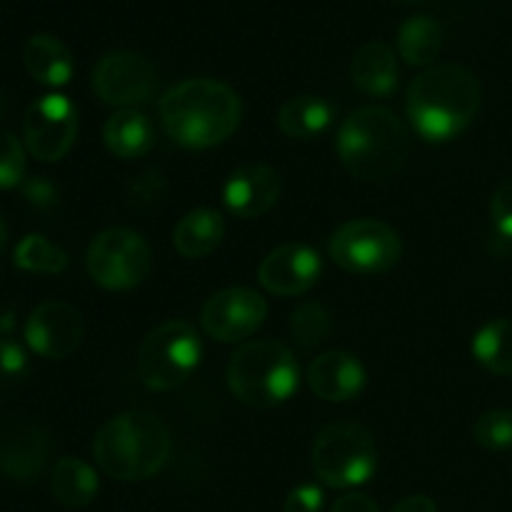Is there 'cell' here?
Instances as JSON below:
<instances>
[{
    "label": "cell",
    "mask_w": 512,
    "mask_h": 512,
    "mask_svg": "<svg viewBox=\"0 0 512 512\" xmlns=\"http://www.w3.org/2000/svg\"><path fill=\"white\" fill-rule=\"evenodd\" d=\"M390 512H438V505L428 495H410V498L400 500Z\"/></svg>",
    "instance_id": "obj_35"
},
{
    "label": "cell",
    "mask_w": 512,
    "mask_h": 512,
    "mask_svg": "<svg viewBox=\"0 0 512 512\" xmlns=\"http://www.w3.org/2000/svg\"><path fill=\"white\" fill-rule=\"evenodd\" d=\"M325 493L318 485H298L288 493L283 512H323Z\"/></svg>",
    "instance_id": "obj_32"
},
{
    "label": "cell",
    "mask_w": 512,
    "mask_h": 512,
    "mask_svg": "<svg viewBox=\"0 0 512 512\" xmlns=\"http://www.w3.org/2000/svg\"><path fill=\"white\" fill-rule=\"evenodd\" d=\"M480 103V80L463 65L445 63L423 70L410 83L405 110L420 138L428 143H445L458 138L473 123Z\"/></svg>",
    "instance_id": "obj_2"
},
{
    "label": "cell",
    "mask_w": 512,
    "mask_h": 512,
    "mask_svg": "<svg viewBox=\"0 0 512 512\" xmlns=\"http://www.w3.org/2000/svg\"><path fill=\"white\" fill-rule=\"evenodd\" d=\"M203 345L185 320H168L145 335L138 350V378L155 393L180 388L198 370Z\"/></svg>",
    "instance_id": "obj_7"
},
{
    "label": "cell",
    "mask_w": 512,
    "mask_h": 512,
    "mask_svg": "<svg viewBox=\"0 0 512 512\" xmlns=\"http://www.w3.org/2000/svg\"><path fill=\"white\" fill-rule=\"evenodd\" d=\"M313 470L328 488L348 490L368 483L378 470V445L360 423H330L313 443Z\"/></svg>",
    "instance_id": "obj_6"
},
{
    "label": "cell",
    "mask_w": 512,
    "mask_h": 512,
    "mask_svg": "<svg viewBox=\"0 0 512 512\" xmlns=\"http://www.w3.org/2000/svg\"><path fill=\"white\" fill-rule=\"evenodd\" d=\"M88 275L105 290H133L153 270L148 240L130 228H105L93 238L85 255Z\"/></svg>",
    "instance_id": "obj_8"
},
{
    "label": "cell",
    "mask_w": 512,
    "mask_h": 512,
    "mask_svg": "<svg viewBox=\"0 0 512 512\" xmlns=\"http://www.w3.org/2000/svg\"><path fill=\"white\" fill-rule=\"evenodd\" d=\"M403 3H410V0H403Z\"/></svg>",
    "instance_id": "obj_37"
},
{
    "label": "cell",
    "mask_w": 512,
    "mask_h": 512,
    "mask_svg": "<svg viewBox=\"0 0 512 512\" xmlns=\"http://www.w3.org/2000/svg\"><path fill=\"white\" fill-rule=\"evenodd\" d=\"M363 363L353 353L345 350H330L318 355L308 368V385L325 403H348L358 398L365 388Z\"/></svg>",
    "instance_id": "obj_17"
},
{
    "label": "cell",
    "mask_w": 512,
    "mask_h": 512,
    "mask_svg": "<svg viewBox=\"0 0 512 512\" xmlns=\"http://www.w3.org/2000/svg\"><path fill=\"white\" fill-rule=\"evenodd\" d=\"M320 270V255L310 245L288 243L265 255L258 268V280L270 295L293 298L308 293L318 283Z\"/></svg>",
    "instance_id": "obj_15"
},
{
    "label": "cell",
    "mask_w": 512,
    "mask_h": 512,
    "mask_svg": "<svg viewBox=\"0 0 512 512\" xmlns=\"http://www.w3.org/2000/svg\"><path fill=\"white\" fill-rule=\"evenodd\" d=\"M28 375V358L25 350L13 340H0V403L8 400L23 385Z\"/></svg>",
    "instance_id": "obj_29"
},
{
    "label": "cell",
    "mask_w": 512,
    "mask_h": 512,
    "mask_svg": "<svg viewBox=\"0 0 512 512\" xmlns=\"http://www.w3.org/2000/svg\"><path fill=\"white\" fill-rule=\"evenodd\" d=\"M25 153L20 140L8 130H0V188H15L23 183Z\"/></svg>",
    "instance_id": "obj_30"
},
{
    "label": "cell",
    "mask_w": 512,
    "mask_h": 512,
    "mask_svg": "<svg viewBox=\"0 0 512 512\" xmlns=\"http://www.w3.org/2000/svg\"><path fill=\"white\" fill-rule=\"evenodd\" d=\"M85 335L83 315L68 303L48 300L30 313L25 323V340L40 358L65 360L80 348Z\"/></svg>",
    "instance_id": "obj_13"
},
{
    "label": "cell",
    "mask_w": 512,
    "mask_h": 512,
    "mask_svg": "<svg viewBox=\"0 0 512 512\" xmlns=\"http://www.w3.org/2000/svg\"><path fill=\"white\" fill-rule=\"evenodd\" d=\"M103 143L115 158H143L155 143V128L145 113H138L133 108L118 110L103 125Z\"/></svg>",
    "instance_id": "obj_22"
},
{
    "label": "cell",
    "mask_w": 512,
    "mask_h": 512,
    "mask_svg": "<svg viewBox=\"0 0 512 512\" xmlns=\"http://www.w3.org/2000/svg\"><path fill=\"white\" fill-rule=\"evenodd\" d=\"M23 65L40 85L60 88L73 78V55L63 40L38 33L23 48Z\"/></svg>",
    "instance_id": "obj_21"
},
{
    "label": "cell",
    "mask_w": 512,
    "mask_h": 512,
    "mask_svg": "<svg viewBox=\"0 0 512 512\" xmlns=\"http://www.w3.org/2000/svg\"><path fill=\"white\" fill-rule=\"evenodd\" d=\"M330 512H380L378 503L365 493H345L333 503Z\"/></svg>",
    "instance_id": "obj_33"
},
{
    "label": "cell",
    "mask_w": 512,
    "mask_h": 512,
    "mask_svg": "<svg viewBox=\"0 0 512 512\" xmlns=\"http://www.w3.org/2000/svg\"><path fill=\"white\" fill-rule=\"evenodd\" d=\"M225 235V220L213 208H195L185 213L173 228V245L183 258L200 260L220 248Z\"/></svg>",
    "instance_id": "obj_20"
},
{
    "label": "cell",
    "mask_w": 512,
    "mask_h": 512,
    "mask_svg": "<svg viewBox=\"0 0 512 512\" xmlns=\"http://www.w3.org/2000/svg\"><path fill=\"white\" fill-rule=\"evenodd\" d=\"M328 253L340 270L350 275H380L395 268L403 255L400 235L383 220H348L330 235Z\"/></svg>",
    "instance_id": "obj_9"
},
{
    "label": "cell",
    "mask_w": 512,
    "mask_h": 512,
    "mask_svg": "<svg viewBox=\"0 0 512 512\" xmlns=\"http://www.w3.org/2000/svg\"><path fill=\"white\" fill-rule=\"evenodd\" d=\"M23 195L38 208H48L55 203V188L43 178H30L28 183H23Z\"/></svg>",
    "instance_id": "obj_34"
},
{
    "label": "cell",
    "mask_w": 512,
    "mask_h": 512,
    "mask_svg": "<svg viewBox=\"0 0 512 512\" xmlns=\"http://www.w3.org/2000/svg\"><path fill=\"white\" fill-rule=\"evenodd\" d=\"M350 78H353L355 88L360 93L370 95V98H388V95H393L400 80L398 58H395L393 48L385 45L383 40L365 43L353 55Z\"/></svg>",
    "instance_id": "obj_18"
},
{
    "label": "cell",
    "mask_w": 512,
    "mask_h": 512,
    "mask_svg": "<svg viewBox=\"0 0 512 512\" xmlns=\"http://www.w3.org/2000/svg\"><path fill=\"white\" fill-rule=\"evenodd\" d=\"M335 108L320 95H293L278 110V130L290 140H313L333 125Z\"/></svg>",
    "instance_id": "obj_19"
},
{
    "label": "cell",
    "mask_w": 512,
    "mask_h": 512,
    "mask_svg": "<svg viewBox=\"0 0 512 512\" xmlns=\"http://www.w3.org/2000/svg\"><path fill=\"white\" fill-rule=\"evenodd\" d=\"M443 48V28L438 20L428 15H415L405 20L398 30V53L408 65H425L433 63Z\"/></svg>",
    "instance_id": "obj_24"
},
{
    "label": "cell",
    "mask_w": 512,
    "mask_h": 512,
    "mask_svg": "<svg viewBox=\"0 0 512 512\" xmlns=\"http://www.w3.org/2000/svg\"><path fill=\"white\" fill-rule=\"evenodd\" d=\"M335 150L353 178L380 183L405 168L410 158V133L388 108H360L340 123Z\"/></svg>",
    "instance_id": "obj_3"
},
{
    "label": "cell",
    "mask_w": 512,
    "mask_h": 512,
    "mask_svg": "<svg viewBox=\"0 0 512 512\" xmlns=\"http://www.w3.org/2000/svg\"><path fill=\"white\" fill-rule=\"evenodd\" d=\"M158 88V70L145 55L133 50H115L103 55L93 70V90L105 105L130 110L148 103Z\"/></svg>",
    "instance_id": "obj_10"
},
{
    "label": "cell",
    "mask_w": 512,
    "mask_h": 512,
    "mask_svg": "<svg viewBox=\"0 0 512 512\" xmlns=\"http://www.w3.org/2000/svg\"><path fill=\"white\" fill-rule=\"evenodd\" d=\"M490 220L503 238L512 240V175L498 185L490 200Z\"/></svg>",
    "instance_id": "obj_31"
},
{
    "label": "cell",
    "mask_w": 512,
    "mask_h": 512,
    "mask_svg": "<svg viewBox=\"0 0 512 512\" xmlns=\"http://www.w3.org/2000/svg\"><path fill=\"white\" fill-rule=\"evenodd\" d=\"M50 458V438L38 423L8 418L0 423V473L18 483H33Z\"/></svg>",
    "instance_id": "obj_14"
},
{
    "label": "cell",
    "mask_w": 512,
    "mask_h": 512,
    "mask_svg": "<svg viewBox=\"0 0 512 512\" xmlns=\"http://www.w3.org/2000/svg\"><path fill=\"white\" fill-rule=\"evenodd\" d=\"M170 430L145 410L110 418L93 440V458L108 478L138 483L153 478L170 458Z\"/></svg>",
    "instance_id": "obj_4"
},
{
    "label": "cell",
    "mask_w": 512,
    "mask_h": 512,
    "mask_svg": "<svg viewBox=\"0 0 512 512\" xmlns=\"http://www.w3.org/2000/svg\"><path fill=\"white\" fill-rule=\"evenodd\" d=\"M15 265L28 273L55 275L68 268V255L43 235H28L15 248Z\"/></svg>",
    "instance_id": "obj_26"
},
{
    "label": "cell",
    "mask_w": 512,
    "mask_h": 512,
    "mask_svg": "<svg viewBox=\"0 0 512 512\" xmlns=\"http://www.w3.org/2000/svg\"><path fill=\"white\" fill-rule=\"evenodd\" d=\"M473 435L480 448L490 450V453L512 450V410H490V413L480 415Z\"/></svg>",
    "instance_id": "obj_28"
},
{
    "label": "cell",
    "mask_w": 512,
    "mask_h": 512,
    "mask_svg": "<svg viewBox=\"0 0 512 512\" xmlns=\"http://www.w3.org/2000/svg\"><path fill=\"white\" fill-rule=\"evenodd\" d=\"M98 490V473L85 460L68 455V458H60L50 470V493L63 508H85L93 503Z\"/></svg>",
    "instance_id": "obj_23"
},
{
    "label": "cell",
    "mask_w": 512,
    "mask_h": 512,
    "mask_svg": "<svg viewBox=\"0 0 512 512\" xmlns=\"http://www.w3.org/2000/svg\"><path fill=\"white\" fill-rule=\"evenodd\" d=\"M75 138H78V110L65 95H43L25 113V148L40 163L63 160L73 148Z\"/></svg>",
    "instance_id": "obj_11"
},
{
    "label": "cell",
    "mask_w": 512,
    "mask_h": 512,
    "mask_svg": "<svg viewBox=\"0 0 512 512\" xmlns=\"http://www.w3.org/2000/svg\"><path fill=\"white\" fill-rule=\"evenodd\" d=\"M268 318V303L258 290L225 288L210 295L200 310V325L218 343L250 338Z\"/></svg>",
    "instance_id": "obj_12"
},
{
    "label": "cell",
    "mask_w": 512,
    "mask_h": 512,
    "mask_svg": "<svg viewBox=\"0 0 512 512\" xmlns=\"http://www.w3.org/2000/svg\"><path fill=\"white\" fill-rule=\"evenodd\" d=\"M473 358L493 375H512V320L485 323L473 338Z\"/></svg>",
    "instance_id": "obj_25"
},
{
    "label": "cell",
    "mask_w": 512,
    "mask_h": 512,
    "mask_svg": "<svg viewBox=\"0 0 512 512\" xmlns=\"http://www.w3.org/2000/svg\"><path fill=\"white\" fill-rule=\"evenodd\" d=\"M243 103L230 85L213 78H188L160 100V123L178 145L205 150L238 130Z\"/></svg>",
    "instance_id": "obj_1"
},
{
    "label": "cell",
    "mask_w": 512,
    "mask_h": 512,
    "mask_svg": "<svg viewBox=\"0 0 512 512\" xmlns=\"http://www.w3.org/2000/svg\"><path fill=\"white\" fill-rule=\"evenodd\" d=\"M283 193L280 173L270 165H245L223 185V203L238 218H260L270 213Z\"/></svg>",
    "instance_id": "obj_16"
},
{
    "label": "cell",
    "mask_w": 512,
    "mask_h": 512,
    "mask_svg": "<svg viewBox=\"0 0 512 512\" xmlns=\"http://www.w3.org/2000/svg\"><path fill=\"white\" fill-rule=\"evenodd\" d=\"M5 243H8V228H5L3 218H0V253H3Z\"/></svg>",
    "instance_id": "obj_36"
},
{
    "label": "cell",
    "mask_w": 512,
    "mask_h": 512,
    "mask_svg": "<svg viewBox=\"0 0 512 512\" xmlns=\"http://www.w3.org/2000/svg\"><path fill=\"white\" fill-rule=\"evenodd\" d=\"M290 335L303 348H315V345L325 343L330 335L328 310L320 303H313V300L303 303L290 318Z\"/></svg>",
    "instance_id": "obj_27"
},
{
    "label": "cell",
    "mask_w": 512,
    "mask_h": 512,
    "mask_svg": "<svg viewBox=\"0 0 512 512\" xmlns=\"http://www.w3.org/2000/svg\"><path fill=\"white\" fill-rule=\"evenodd\" d=\"M228 385L248 408H275L298 393L300 365L278 340H250L230 358Z\"/></svg>",
    "instance_id": "obj_5"
}]
</instances>
